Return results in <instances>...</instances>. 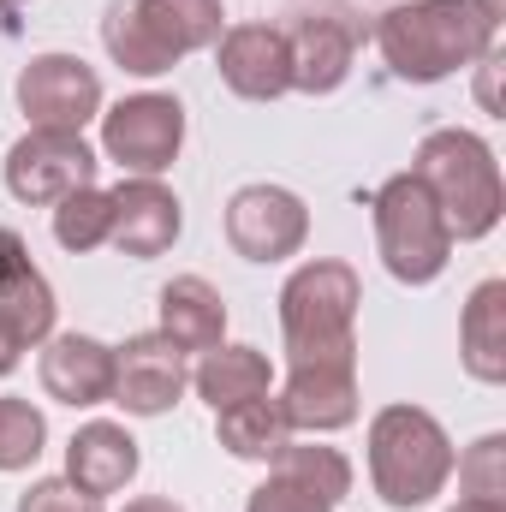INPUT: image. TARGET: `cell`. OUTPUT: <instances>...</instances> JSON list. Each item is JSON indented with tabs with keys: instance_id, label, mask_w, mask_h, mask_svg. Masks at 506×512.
Wrapping results in <instances>:
<instances>
[{
	"instance_id": "obj_27",
	"label": "cell",
	"mask_w": 506,
	"mask_h": 512,
	"mask_svg": "<svg viewBox=\"0 0 506 512\" xmlns=\"http://www.w3.org/2000/svg\"><path fill=\"white\" fill-rule=\"evenodd\" d=\"M459 465V489L465 501H483V507H506V435H483Z\"/></svg>"
},
{
	"instance_id": "obj_18",
	"label": "cell",
	"mask_w": 506,
	"mask_h": 512,
	"mask_svg": "<svg viewBox=\"0 0 506 512\" xmlns=\"http://www.w3.org/2000/svg\"><path fill=\"white\" fill-rule=\"evenodd\" d=\"M459 358L471 370V382L501 387L506 382V280H483L465 304L459 322Z\"/></svg>"
},
{
	"instance_id": "obj_25",
	"label": "cell",
	"mask_w": 506,
	"mask_h": 512,
	"mask_svg": "<svg viewBox=\"0 0 506 512\" xmlns=\"http://www.w3.org/2000/svg\"><path fill=\"white\" fill-rule=\"evenodd\" d=\"M108 227H114V203H108L102 185H84V191H72V197L54 203V239L66 251L84 256V251H96V245H108Z\"/></svg>"
},
{
	"instance_id": "obj_28",
	"label": "cell",
	"mask_w": 506,
	"mask_h": 512,
	"mask_svg": "<svg viewBox=\"0 0 506 512\" xmlns=\"http://www.w3.org/2000/svg\"><path fill=\"white\" fill-rule=\"evenodd\" d=\"M18 512H102V501L84 495V489L66 483V477H42V483H30V489L18 495Z\"/></svg>"
},
{
	"instance_id": "obj_14",
	"label": "cell",
	"mask_w": 506,
	"mask_h": 512,
	"mask_svg": "<svg viewBox=\"0 0 506 512\" xmlns=\"http://www.w3.org/2000/svg\"><path fill=\"white\" fill-rule=\"evenodd\" d=\"M42 387L60 405H108L114 399V346L96 334H48L42 352Z\"/></svg>"
},
{
	"instance_id": "obj_23",
	"label": "cell",
	"mask_w": 506,
	"mask_h": 512,
	"mask_svg": "<svg viewBox=\"0 0 506 512\" xmlns=\"http://www.w3.org/2000/svg\"><path fill=\"white\" fill-rule=\"evenodd\" d=\"M274 477H292L298 489H310L328 507H340L352 495V459L340 447H298V441H286L274 453Z\"/></svg>"
},
{
	"instance_id": "obj_16",
	"label": "cell",
	"mask_w": 506,
	"mask_h": 512,
	"mask_svg": "<svg viewBox=\"0 0 506 512\" xmlns=\"http://www.w3.org/2000/svg\"><path fill=\"white\" fill-rule=\"evenodd\" d=\"M137 465H143V453H137V441H131L120 423H84L78 435H72V447H66V483H78L84 495H120L131 477H137Z\"/></svg>"
},
{
	"instance_id": "obj_8",
	"label": "cell",
	"mask_w": 506,
	"mask_h": 512,
	"mask_svg": "<svg viewBox=\"0 0 506 512\" xmlns=\"http://www.w3.org/2000/svg\"><path fill=\"white\" fill-rule=\"evenodd\" d=\"M310 239V209L286 185H245L227 203V245L245 262H286Z\"/></svg>"
},
{
	"instance_id": "obj_9",
	"label": "cell",
	"mask_w": 506,
	"mask_h": 512,
	"mask_svg": "<svg viewBox=\"0 0 506 512\" xmlns=\"http://www.w3.org/2000/svg\"><path fill=\"white\" fill-rule=\"evenodd\" d=\"M18 108L42 131H84L102 114V78L78 54H36L18 72Z\"/></svg>"
},
{
	"instance_id": "obj_24",
	"label": "cell",
	"mask_w": 506,
	"mask_h": 512,
	"mask_svg": "<svg viewBox=\"0 0 506 512\" xmlns=\"http://www.w3.org/2000/svg\"><path fill=\"white\" fill-rule=\"evenodd\" d=\"M54 286L36 274V268H24L18 280H6L0 286V322L24 340V346H42L48 334H54Z\"/></svg>"
},
{
	"instance_id": "obj_15",
	"label": "cell",
	"mask_w": 506,
	"mask_h": 512,
	"mask_svg": "<svg viewBox=\"0 0 506 512\" xmlns=\"http://www.w3.org/2000/svg\"><path fill=\"white\" fill-rule=\"evenodd\" d=\"M286 54H292V90H304V96H334V90L352 78L358 30L340 24V18H304V24L286 36Z\"/></svg>"
},
{
	"instance_id": "obj_19",
	"label": "cell",
	"mask_w": 506,
	"mask_h": 512,
	"mask_svg": "<svg viewBox=\"0 0 506 512\" xmlns=\"http://www.w3.org/2000/svg\"><path fill=\"white\" fill-rule=\"evenodd\" d=\"M215 435H221V447L233 459H268L274 465V453L292 441V423H286L274 393H256V399H239V405L215 411Z\"/></svg>"
},
{
	"instance_id": "obj_30",
	"label": "cell",
	"mask_w": 506,
	"mask_h": 512,
	"mask_svg": "<svg viewBox=\"0 0 506 512\" xmlns=\"http://www.w3.org/2000/svg\"><path fill=\"white\" fill-rule=\"evenodd\" d=\"M24 268H30V251H24V239H18L12 227H0V286H6V280H18Z\"/></svg>"
},
{
	"instance_id": "obj_13",
	"label": "cell",
	"mask_w": 506,
	"mask_h": 512,
	"mask_svg": "<svg viewBox=\"0 0 506 512\" xmlns=\"http://www.w3.org/2000/svg\"><path fill=\"white\" fill-rule=\"evenodd\" d=\"M280 411L292 429L334 435L358 423V364H292L280 387Z\"/></svg>"
},
{
	"instance_id": "obj_20",
	"label": "cell",
	"mask_w": 506,
	"mask_h": 512,
	"mask_svg": "<svg viewBox=\"0 0 506 512\" xmlns=\"http://www.w3.org/2000/svg\"><path fill=\"white\" fill-rule=\"evenodd\" d=\"M191 387H197L215 411H227V405H239V399L268 393V387H274V370H268V358H262L256 346H215V352H203Z\"/></svg>"
},
{
	"instance_id": "obj_3",
	"label": "cell",
	"mask_w": 506,
	"mask_h": 512,
	"mask_svg": "<svg viewBox=\"0 0 506 512\" xmlns=\"http://www.w3.org/2000/svg\"><path fill=\"white\" fill-rule=\"evenodd\" d=\"M411 179L435 197L441 221L453 239H489L506 215V191H501V161L477 131H429L417 143Z\"/></svg>"
},
{
	"instance_id": "obj_11",
	"label": "cell",
	"mask_w": 506,
	"mask_h": 512,
	"mask_svg": "<svg viewBox=\"0 0 506 512\" xmlns=\"http://www.w3.org/2000/svg\"><path fill=\"white\" fill-rule=\"evenodd\" d=\"M215 66L221 84L245 102H274L292 90V54H286V30L274 24H233L215 42Z\"/></svg>"
},
{
	"instance_id": "obj_10",
	"label": "cell",
	"mask_w": 506,
	"mask_h": 512,
	"mask_svg": "<svg viewBox=\"0 0 506 512\" xmlns=\"http://www.w3.org/2000/svg\"><path fill=\"white\" fill-rule=\"evenodd\" d=\"M191 382L185 352L155 328V334H131L126 346H114V405H126L131 417H161L179 405V393Z\"/></svg>"
},
{
	"instance_id": "obj_21",
	"label": "cell",
	"mask_w": 506,
	"mask_h": 512,
	"mask_svg": "<svg viewBox=\"0 0 506 512\" xmlns=\"http://www.w3.org/2000/svg\"><path fill=\"white\" fill-rule=\"evenodd\" d=\"M137 12H143V24L155 30V42L173 54V60H185V54H197V48H215L221 42V0H137Z\"/></svg>"
},
{
	"instance_id": "obj_33",
	"label": "cell",
	"mask_w": 506,
	"mask_h": 512,
	"mask_svg": "<svg viewBox=\"0 0 506 512\" xmlns=\"http://www.w3.org/2000/svg\"><path fill=\"white\" fill-rule=\"evenodd\" d=\"M453 512H506V507H483V501H459Z\"/></svg>"
},
{
	"instance_id": "obj_6",
	"label": "cell",
	"mask_w": 506,
	"mask_h": 512,
	"mask_svg": "<svg viewBox=\"0 0 506 512\" xmlns=\"http://www.w3.org/2000/svg\"><path fill=\"white\" fill-rule=\"evenodd\" d=\"M96 149L84 143V131H42L30 126L12 149H6V191L18 203H36V209H54L60 197L96 185Z\"/></svg>"
},
{
	"instance_id": "obj_7",
	"label": "cell",
	"mask_w": 506,
	"mask_h": 512,
	"mask_svg": "<svg viewBox=\"0 0 506 512\" xmlns=\"http://www.w3.org/2000/svg\"><path fill=\"white\" fill-rule=\"evenodd\" d=\"M185 143V108L173 96H126L102 114V155L120 161L131 179H155L173 167Z\"/></svg>"
},
{
	"instance_id": "obj_17",
	"label": "cell",
	"mask_w": 506,
	"mask_h": 512,
	"mask_svg": "<svg viewBox=\"0 0 506 512\" xmlns=\"http://www.w3.org/2000/svg\"><path fill=\"white\" fill-rule=\"evenodd\" d=\"M161 334L179 352H215L227 334V304L203 274H179L161 286Z\"/></svg>"
},
{
	"instance_id": "obj_34",
	"label": "cell",
	"mask_w": 506,
	"mask_h": 512,
	"mask_svg": "<svg viewBox=\"0 0 506 512\" xmlns=\"http://www.w3.org/2000/svg\"><path fill=\"white\" fill-rule=\"evenodd\" d=\"M0 6H24V0H0Z\"/></svg>"
},
{
	"instance_id": "obj_1",
	"label": "cell",
	"mask_w": 506,
	"mask_h": 512,
	"mask_svg": "<svg viewBox=\"0 0 506 512\" xmlns=\"http://www.w3.org/2000/svg\"><path fill=\"white\" fill-rule=\"evenodd\" d=\"M495 30H501V18H489L477 0H411V6L381 12L376 42L393 78L441 84V78L477 66L483 54H495Z\"/></svg>"
},
{
	"instance_id": "obj_26",
	"label": "cell",
	"mask_w": 506,
	"mask_h": 512,
	"mask_svg": "<svg viewBox=\"0 0 506 512\" xmlns=\"http://www.w3.org/2000/svg\"><path fill=\"white\" fill-rule=\"evenodd\" d=\"M48 441V417L30 399H0V471H30Z\"/></svg>"
},
{
	"instance_id": "obj_31",
	"label": "cell",
	"mask_w": 506,
	"mask_h": 512,
	"mask_svg": "<svg viewBox=\"0 0 506 512\" xmlns=\"http://www.w3.org/2000/svg\"><path fill=\"white\" fill-rule=\"evenodd\" d=\"M18 358H24V340L0 322V376H12V370H18Z\"/></svg>"
},
{
	"instance_id": "obj_32",
	"label": "cell",
	"mask_w": 506,
	"mask_h": 512,
	"mask_svg": "<svg viewBox=\"0 0 506 512\" xmlns=\"http://www.w3.org/2000/svg\"><path fill=\"white\" fill-rule=\"evenodd\" d=\"M126 512H185V507L167 501V495H137V501H126Z\"/></svg>"
},
{
	"instance_id": "obj_2",
	"label": "cell",
	"mask_w": 506,
	"mask_h": 512,
	"mask_svg": "<svg viewBox=\"0 0 506 512\" xmlns=\"http://www.w3.org/2000/svg\"><path fill=\"white\" fill-rule=\"evenodd\" d=\"M358 304L364 280L352 262L316 256L280 286L286 364H358Z\"/></svg>"
},
{
	"instance_id": "obj_29",
	"label": "cell",
	"mask_w": 506,
	"mask_h": 512,
	"mask_svg": "<svg viewBox=\"0 0 506 512\" xmlns=\"http://www.w3.org/2000/svg\"><path fill=\"white\" fill-rule=\"evenodd\" d=\"M245 512H334L328 501H316L310 489H298L292 477H268L262 489H251Z\"/></svg>"
},
{
	"instance_id": "obj_12",
	"label": "cell",
	"mask_w": 506,
	"mask_h": 512,
	"mask_svg": "<svg viewBox=\"0 0 506 512\" xmlns=\"http://www.w3.org/2000/svg\"><path fill=\"white\" fill-rule=\"evenodd\" d=\"M114 203V227H108V245L131 262H149V256L173 251L185 215H179V197L161 185V179H120L108 191Z\"/></svg>"
},
{
	"instance_id": "obj_5",
	"label": "cell",
	"mask_w": 506,
	"mask_h": 512,
	"mask_svg": "<svg viewBox=\"0 0 506 512\" xmlns=\"http://www.w3.org/2000/svg\"><path fill=\"white\" fill-rule=\"evenodd\" d=\"M370 209H376V245H381L387 274L405 280V286L441 280V268H447V256H453V233H447L435 197H429L411 173H393L376 191Z\"/></svg>"
},
{
	"instance_id": "obj_22",
	"label": "cell",
	"mask_w": 506,
	"mask_h": 512,
	"mask_svg": "<svg viewBox=\"0 0 506 512\" xmlns=\"http://www.w3.org/2000/svg\"><path fill=\"white\" fill-rule=\"evenodd\" d=\"M102 42H108L114 66H120V72H137V78H161V72L179 66V60L155 42V30L143 24L137 0H114V6H108V18H102Z\"/></svg>"
},
{
	"instance_id": "obj_4",
	"label": "cell",
	"mask_w": 506,
	"mask_h": 512,
	"mask_svg": "<svg viewBox=\"0 0 506 512\" xmlns=\"http://www.w3.org/2000/svg\"><path fill=\"white\" fill-rule=\"evenodd\" d=\"M453 477V441L423 405H381L370 417V483L387 507H429Z\"/></svg>"
}]
</instances>
